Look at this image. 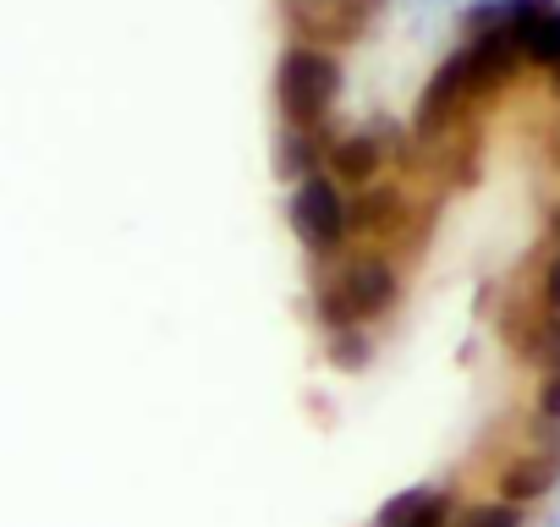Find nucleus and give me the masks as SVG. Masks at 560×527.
<instances>
[{
    "mask_svg": "<svg viewBox=\"0 0 560 527\" xmlns=\"http://www.w3.org/2000/svg\"><path fill=\"white\" fill-rule=\"evenodd\" d=\"M549 483H555V450H549V445H522V450L505 456L500 472H494V494L511 500V505L538 500Z\"/></svg>",
    "mask_w": 560,
    "mask_h": 527,
    "instance_id": "f257e3e1",
    "label": "nucleus"
},
{
    "mask_svg": "<svg viewBox=\"0 0 560 527\" xmlns=\"http://www.w3.org/2000/svg\"><path fill=\"white\" fill-rule=\"evenodd\" d=\"M522 522V505L511 500H483V505H467L451 527H516Z\"/></svg>",
    "mask_w": 560,
    "mask_h": 527,
    "instance_id": "f03ea898",
    "label": "nucleus"
}]
</instances>
